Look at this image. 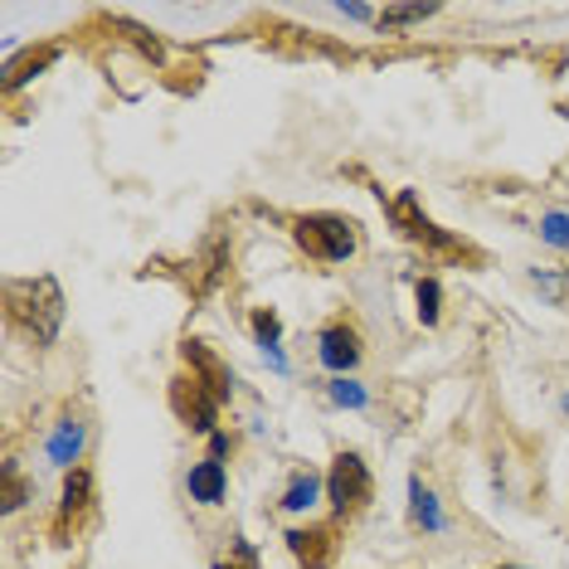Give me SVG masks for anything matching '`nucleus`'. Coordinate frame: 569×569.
<instances>
[{"label":"nucleus","instance_id":"nucleus-13","mask_svg":"<svg viewBox=\"0 0 569 569\" xmlns=\"http://www.w3.org/2000/svg\"><path fill=\"white\" fill-rule=\"evenodd\" d=\"M413 302H419V321H423V327H438V302H443L438 278H419V282H413Z\"/></svg>","mask_w":569,"mask_h":569},{"label":"nucleus","instance_id":"nucleus-21","mask_svg":"<svg viewBox=\"0 0 569 569\" xmlns=\"http://www.w3.org/2000/svg\"><path fill=\"white\" fill-rule=\"evenodd\" d=\"M336 399H341V405H360V399H366V395H360V390H346V385H336V390H331Z\"/></svg>","mask_w":569,"mask_h":569},{"label":"nucleus","instance_id":"nucleus-2","mask_svg":"<svg viewBox=\"0 0 569 569\" xmlns=\"http://www.w3.org/2000/svg\"><path fill=\"white\" fill-rule=\"evenodd\" d=\"M390 210V224L405 234L409 243H419L423 253H433V258H452V263H472V268H482V249L468 239H458V234H448V229H438L429 214H423V204L413 190H399V196L385 204Z\"/></svg>","mask_w":569,"mask_h":569},{"label":"nucleus","instance_id":"nucleus-10","mask_svg":"<svg viewBox=\"0 0 569 569\" xmlns=\"http://www.w3.org/2000/svg\"><path fill=\"white\" fill-rule=\"evenodd\" d=\"M186 487H190V497H196L200 507H219V501H224V491H229L224 462H219V458H200L196 468H190Z\"/></svg>","mask_w":569,"mask_h":569},{"label":"nucleus","instance_id":"nucleus-24","mask_svg":"<svg viewBox=\"0 0 569 569\" xmlns=\"http://www.w3.org/2000/svg\"><path fill=\"white\" fill-rule=\"evenodd\" d=\"M79 569H83V565H79Z\"/></svg>","mask_w":569,"mask_h":569},{"label":"nucleus","instance_id":"nucleus-6","mask_svg":"<svg viewBox=\"0 0 569 569\" xmlns=\"http://www.w3.org/2000/svg\"><path fill=\"white\" fill-rule=\"evenodd\" d=\"M88 516H93V472L83 468H69L63 472V491H59V511H54V526H49V536H54V546H73V536L88 526Z\"/></svg>","mask_w":569,"mask_h":569},{"label":"nucleus","instance_id":"nucleus-12","mask_svg":"<svg viewBox=\"0 0 569 569\" xmlns=\"http://www.w3.org/2000/svg\"><path fill=\"white\" fill-rule=\"evenodd\" d=\"M79 448H83V423H73V419H63V429L54 433V443H49V458L63 462V468H79Z\"/></svg>","mask_w":569,"mask_h":569},{"label":"nucleus","instance_id":"nucleus-23","mask_svg":"<svg viewBox=\"0 0 569 569\" xmlns=\"http://www.w3.org/2000/svg\"><path fill=\"white\" fill-rule=\"evenodd\" d=\"M565 413H569V395H565Z\"/></svg>","mask_w":569,"mask_h":569},{"label":"nucleus","instance_id":"nucleus-1","mask_svg":"<svg viewBox=\"0 0 569 569\" xmlns=\"http://www.w3.org/2000/svg\"><path fill=\"white\" fill-rule=\"evenodd\" d=\"M6 317L24 327L40 346H54L59 321H63V292L54 278H16L6 282Z\"/></svg>","mask_w":569,"mask_h":569},{"label":"nucleus","instance_id":"nucleus-7","mask_svg":"<svg viewBox=\"0 0 569 569\" xmlns=\"http://www.w3.org/2000/svg\"><path fill=\"white\" fill-rule=\"evenodd\" d=\"M288 555L302 569H331L341 555V521H312V526H292L288 536Z\"/></svg>","mask_w":569,"mask_h":569},{"label":"nucleus","instance_id":"nucleus-11","mask_svg":"<svg viewBox=\"0 0 569 569\" xmlns=\"http://www.w3.org/2000/svg\"><path fill=\"white\" fill-rule=\"evenodd\" d=\"M54 59H59V44H40V49H24V54H16V59H10V69H6V93H16L20 83H30L34 73H44Z\"/></svg>","mask_w":569,"mask_h":569},{"label":"nucleus","instance_id":"nucleus-9","mask_svg":"<svg viewBox=\"0 0 569 569\" xmlns=\"http://www.w3.org/2000/svg\"><path fill=\"white\" fill-rule=\"evenodd\" d=\"M317 356H321V366L336 370V375L356 370V366H360V331L346 327V321H331V327H321Z\"/></svg>","mask_w":569,"mask_h":569},{"label":"nucleus","instance_id":"nucleus-8","mask_svg":"<svg viewBox=\"0 0 569 569\" xmlns=\"http://www.w3.org/2000/svg\"><path fill=\"white\" fill-rule=\"evenodd\" d=\"M180 360H186L190 375H200V380L210 385L219 405H229V395H234V370H229L224 360L210 351V346H204V341H180Z\"/></svg>","mask_w":569,"mask_h":569},{"label":"nucleus","instance_id":"nucleus-22","mask_svg":"<svg viewBox=\"0 0 569 569\" xmlns=\"http://www.w3.org/2000/svg\"><path fill=\"white\" fill-rule=\"evenodd\" d=\"M497 569H521V565H497Z\"/></svg>","mask_w":569,"mask_h":569},{"label":"nucleus","instance_id":"nucleus-18","mask_svg":"<svg viewBox=\"0 0 569 569\" xmlns=\"http://www.w3.org/2000/svg\"><path fill=\"white\" fill-rule=\"evenodd\" d=\"M253 336H258V341H263V346H278L282 321H278L273 307H258V312H253Z\"/></svg>","mask_w":569,"mask_h":569},{"label":"nucleus","instance_id":"nucleus-20","mask_svg":"<svg viewBox=\"0 0 569 569\" xmlns=\"http://www.w3.org/2000/svg\"><path fill=\"white\" fill-rule=\"evenodd\" d=\"M214 569H258V550L249 546V540H234V546H229V555H224V560H219Z\"/></svg>","mask_w":569,"mask_h":569},{"label":"nucleus","instance_id":"nucleus-4","mask_svg":"<svg viewBox=\"0 0 569 569\" xmlns=\"http://www.w3.org/2000/svg\"><path fill=\"white\" fill-rule=\"evenodd\" d=\"M327 501L336 511V521H356V516L370 511L375 501V477L366 468V458L351 448H341L331 458V472H327Z\"/></svg>","mask_w":569,"mask_h":569},{"label":"nucleus","instance_id":"nucleus-5","mask_svg":"<svg viewBox=\"0 0 569 569\" xmlns=\"http://www.w3.org/2000/svg\"><path fill=\"white\" fill-rule=\"evenodd\" d=\"M166 399H171V413H176L180 423H186V429L214 433V423H219V399H214V390L200 380V375L176 370L171 385H166Z\"/></svg>","mask_w":569,"mask_h":569},{"label":"nucleus","instance_id":"nucleus-17","mask_svg":"<svg viewBox=\"0 0 569 569\" xmlns=\"http://www.w3.org/2000/svg\"><path fill=\"white\" fill-rule=\"evenodd\" d=\"M409 491H413V526H438V511H433V497H429V487L413 477L409 482Z\"/></svg>","mask_w":569,"mask_h":569},{"label":"nucleus","instance_id":"nucleus-14","mask_svg":"<svg viewBox=\"0 0 569 569\" xmlns=\"http://www.w3.org/2000/svg\"><path fill=\"white\" fill-rule=\"evenodd\" d=\"M317 477L312 472H297L292 477V487L288 491H282V511H307V507H312V501H317Z\"/></svg>","mask_w":569,"mask_h":569},{"label":"nucleus","instance_id":"nucleus-16","mask_svg":"<svg viewBox=\"0 0 569 569\" xmlns=\"http://www.w3.org/2000/svg\"><path fill=\"white\" fill-rule=\"evenodd\" d=\"M540 239H546V243H555V249H565V253H569V214L550 210L546 219H540Z\"/></svg>","mask_w":569,"mask_h":569},{"label":"nucleus","instance_id":"nucleus-19","mask_svg":"<svg viewBox=\"0 0 569 569\" xmlns=\"http://www.w3.org/2000/svg\"><path fill=\"white\" fill-rule=\"evenodd\" d=\"M24 497H30V482H24L16 468H6V497H0V507H6V511H20Z\"/></svg>","mask_w":569,"mask_h":569},{"label":"nucleus","instance_id":"nucleus-15","mask_svg":"<svg viewBox=\"0 0 569 569\" xmlns=\"http://www.w3.org/2000/svg\"><path fill=\"white\" fill-rule=\"evenodd\" d=\"M438 6H385L380 16H375V24L380 30H395V24H413V20H429Z\"/></svg>","mask_w":569,"mask_h":569},{"label":"nucleus","instance_id":"nucleus-3","mask_svg":"<svg viewBox=\"0 0 569 569\" xmlns=\"http://www.w3.org/2000/svg\"><path fill=\"white\" fill-rule=\"evenodd\" d=\"M292 239L297 249L317 263H346L360 249V224L351 214H331V210H312L292 219Z\"/></svg>","mask_w":569,"mask_h":569}]
</instances>
